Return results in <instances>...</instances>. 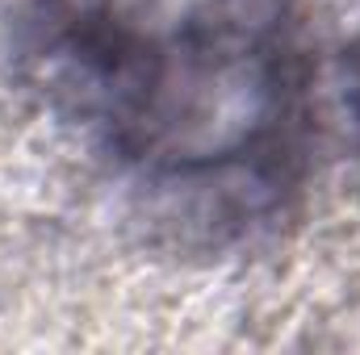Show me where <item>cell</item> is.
Masks as SVG:
<instances>
[{"label": "cell", "instance_id": "1", "mask_svg": "<svg viewBox=\"0 0 360 355\" xmlns=\"http://www.w3.org/2000/svg\"><path fill=\"white\" fill-rule=\"evenodd\" d=\"M269 109V76L235 55L201 59L164 72L147 100L151 130L184 155H222L252 138Z\"/></svg>", "mask_w": 360, "mask_h": 355}]
</instances>
